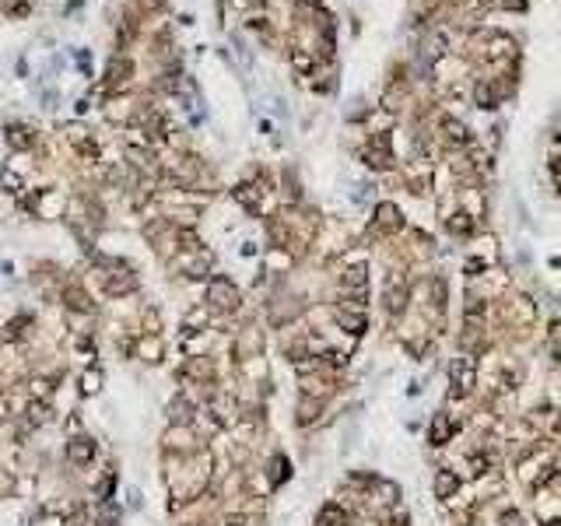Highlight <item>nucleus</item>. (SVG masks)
Wrapping results in <instances>:
<instances>
[{
	"mask_svg": "<svg viewBox=\"0 0 561 526\" xmlns=\"http://www.w3.org/2000/svg\"><path fill=\"white\" fill-rule=\"evenodd\" d=\"M453 488H456V477H449V474H442V477H439V495H449Z\"/></svg>",
	"mask_w": 561,
	"mask_h": 526,
	"instance_id": "1",
	"label": "nucleus"
},
{
	"mask_svg": "<svg viewBox=\"0 0 561 526\" xmlns=\"http://www.w3.org/2000/svg\"><path fill=\"white\" fill-rule=\"evenodd\" d=\"M379 214H383V221H386V225H393V228L400 225V218H397V211H393V207H383Z\"/></svg>",
	"mask_w": 561,
	"mask_h": 526,
	"instance_id": "3",
	"label": "nucleus"
},
{
	"mask_svg": "<svg viewBox=\"0 0 561 526\" xmlns=\"http://www.w3.org/2000/svg\"><path fill=\"white\" fill-rule=\"evenodd\" d=\"M446 137H453V141L460 144V141H463V127H460V123H446Z\"/></svg>",
	"mask_w": 561,
	"mask_h": 526,
	"instance_id": "2",
	"label": "nucleus"
}]
</instances>
